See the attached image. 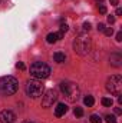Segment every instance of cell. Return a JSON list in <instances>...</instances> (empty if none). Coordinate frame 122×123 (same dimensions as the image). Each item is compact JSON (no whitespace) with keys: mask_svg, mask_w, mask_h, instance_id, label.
I'll use <instances>...</instances> for the list:
<instances>
[{"mask_svg":"<svg viewBox=\"0 0 122 123\" xmlns=\"http://www.w3.org/2000/svg\"><path fill=\"white\" fill-rule=\"evenodd\" d=\"M59 87H61V92L65 94V97L68 99V102H76L81 96V90H79L78 85L73 82L63 80L59 85Z\"/></svg>","mask_w":122,"mask_h":123,"instance_id":"cell-1","label":"cell"},{"mask_svg":"<svg viewBox=\"0 0 122 123\" xmlns=\"http://www.w3.org/2000/svg\"><path fill=\"white\" fill-rule=\"evenodd\" d=\"M19 82L13 76H3L0 79V93L4 96H12L17 92Z\"/></svg>","mask_w":122,"mask_h":123,"instance_id":"cell-2","label":"cell"},{"mask_svg":"<svg viewBox=\"0 0 122 123\" xmlns=\"http://www.w3.org/2000/svg\"><path fill=\"white\" fill-rule=\"evenodd\" d=\"M73 49H75V52H76L78 55H81V56L89 55L91 50H92L91 39L86 37V36H79V37H76L75 42H73Z\"/></svg>","mask_w":122,"mask_h":123,"instance_id":"cell-3","label":"cell"},{"mask_svg":"<svg viewBox=\"0 0 122 123\" xmlns=\"http://www.w3.org/2000/svg\"><path fill=\"white\" fill-rule=\"evenodd\" d=\"M30 74L34 79H46L50 74V67L43 62H34L30 66Z\"/></svg>","mask_w":122,"mask_h":123,"instance_id":"cell-4","label":"cell"},{"mask_svg":"<svg viewBox=\"0 0 122 123\" xmlns=\"http://www.w3.org/2000/svg\"><path fill=\"white\" fill-rule=\"evenodd\" d=\"M43 92H45V87H43V85H42L37 79L29 80V82L26 83V93H27V96L32 97V99H36V97L42 96Z\"/></svg>","mask_w":122,"mask_h":123,"instance_id":"cell-5","label":"cell"},{"mask_svg":"<svg viewBox=\"0 0 122 123\" xmlns=\"http://www.w3.org/2000/svg\"><path fill=\"white\" fill-rule=\"evenodd\" d=\"M106 89L108 92H111L115 96H121L122 94V77L119 74H114L108 79L106 82Z\"/></svg>","mask_w":122,"mask_h":123,"instance_id":"cell-6","label":"cell"},{"mask_svg":"<svg viewBox=\"0 0 122 123\" xmlns=\"http://www.w3.org/2000/svg\"><path fill=\"white\" fill-rule=\"evenodd\" d=\"M43 97H42V106L43 107H50L56 100H58V92L55 90V89H50V90H47V92L45 93V94H42Z\"/></svg>","mask_w":122,"mask_h":123,"instance_id":"cell-7","label":"cell"},{"mask_svg":"<svg viewBox=\"0 0 122 123\" xmlns=\"http://www.w3.org/2000/svg\"><path fill=\"white\" fill-rule=\"evenodd\" d=\"M16 120V115L12 110H1L0 112V122L1 123H13Z\"/></svg>","mask_w":122,"mask_h":123,"instance_id":"cell-8","label":"cell"},{"mask_svg":"<svg viewBox=\"0 0 122 123\" xmlns=\"http://www.w3.org/2000/svg\"><path fill=\"white\" fill-rule=\"evenodd\" d=\"M111 64L115 67H121L122 66V56L121 53H114L111 55Z\"/></svg>","mask_w":122,"mask_h":123,"instance_id":"cell-9","label":"cell"},{"mask_svg":"<svg viewBox=\"0 0 122 123\" xmlns=\"http://www.w3.org/2000/svg\"><path fill=\"white\" fill-rule=\"evenodd\" d=\"M66 112H68V106H66L65 103H59V105L55 107V115H56V117H62Z\"/></svg>","mask_w":122,"mask_h":123,"instance_id":"cell-10","label":"cell"},{"mask_svg":"<svg viewBox=\"0 0 122 123\" xmlns=\"http://www.w3.org/2000/svg\"><path fill=\"white\" fill-rule=\"evenodd\" d=\"M58 40H59L58 33H49V34L46 36V42H47V43H50V44H52V43H56Z\"/></svg>","mask_w":122,"mask_h":123,"instance_id":"cell-11","label":"cell"},{"mask_svg":"<svg viewBox=\"0 0 122 123\" xmlns=\"http://www.w3.org/2000/svg\"><path fill=\"white\" fill-rule=\"evenodd\" d=\"M53 59L56 63H63L65 59H66V56H65V53H62V52H56L55 55H53Z\"/></svg>","mask_w":122,"mask_h":123,"instance_id":"cell-12","label":"cell"},{"mask_svg":"<svg viewBox=\"0 0 122 123\" xmlns=\"http://www.w3.org/2000/svg\"><path fill=\"white\" fill-rule=\"evenodd\" d=\"M83 103H85L88 107L93 106V103H95V99H93V96H86V97L83 99Z\"/></svg>","mask_w":122,"mask_h":123,"instance_id":"cell-13","label":"cell"},{"mask_svg":"<svg viewBox=\"0 0 122 123\" xmlns=\"http://www.w3.org/2000/svg\"><path fill=\"white\" fill-rule=\"evenodd\" d=\"M66 31H68V25H61V27H59V33H58L59 39H62V37L65 36Z\"/></svg>","mask_w":122,"mask_h":123,"instance_id":"cell-14","label":"cell"},{"mask_svg":"<svg viewBox=\"0 0 122 123\" xmlns=\"http://www.w3.org/2000/svg\"><path fill=\"white\" fill-rule=\"evenodd\" d=\"M102 105L106 106V107H111V106L114 105V100H112L111 97H103V99H102Z\"/></svg>","mask_w":122,"mask_h":123,"instance_id":"cell-15","label":"cell"},{"mask_svg":"<svg viewBox=\"0 0 122 123\" xmlns=\"http://www.w3.org/2000/svg\"><path fill=\"white\" fill-rule=\"evenodd\" d=\"M73 113H75V116H78V117H82V116H83V109L76 106V107L73 109Z\"/></svg>","mask_w":122,"mask_h":123,"instance_id":"cell-16","label":"cell"},{"mask_svg":"<svg viewBox=\"0 0 122 123\" xmlns=\"http://www.w3.org/2000/svg\"><path fill=\"white\" fill-rule=\"evenodd\" d=\"M91 122L92 123H102V119H101L98 115H92L91 116Z\"/></svg>","mask_w":122,"mask_h":123,"instance_id":"cell-17","label":"cell"},{"mask_svg":"<svg viewBox=\"0 0 122 123\" xmlns=\"http://www.w3.org/2000/svg\"><path fill=\"white\" fill-rule=\"evenodd\" d=\"M105 119H106V123H116L115 116H112V115H106V116H105Z\"/></svg>","mask_w":122,"mask_h":123,"instance_id":"cell-18","label":"cell"},{"mask_svg":"<svg viewBox=\"0 0 122 123\" xmlns=\"http://www.w3.org/2000/svg\"><path fill=\"white\" fill-rule=\"evenodd\" d=\"M103 33H105L106 36H112V34H114V29H112V27H105Z\"/></svg>","mask_w":122,"mask_h":123,"instance_id":"cell-19","label":"cell"},{"mask_svg":"<svg viewBox=\"0 0 122 123\" xmlns=\"http://www.w3.org/2000/svg\"><path fill=\"white\" fill-rule=\"evenodd\" d=\"M98 9H99V13H102V14H106V6H103V4H99V6H98Z\"/></svg>","mask_w":122,"mask_h":123,"instance_id":"cell-20","label":"cell"},{"mask_svg":"<svg viewBox=\"0 0 122 123\" xmlns=\"http://www.w3.org/2000/svg\"><path fill=\"white\" fill-rule=\"evenodd\" d=\"M16 67H17V69H20V70H25V69H26V66H25V63H23V62H19V63L16 64Z\"/></svg>","mask_w":122,"mask_h":123,"instance_id":"cell-21","label":"cell"},{"mask_svg":"<svg viewBox=\"0 0 122 123\" xmlns=\"http://www.w3.org/2000/svg\"><path fill=\"white\" fill-rule=\"evenodd\" d=\"M83 30H85V31L91 30V23H88V22H86V23H83Z\"/></svg>","mask_w":122,"mask_h":123,"instance_id":"cell-22","label":"cell"},{"mask_svg":"<svg viewBox=\"0 0 122 123\" xmlns=\"http://www.w3.org/2000/svg\"><path fill=\"white\" fill-rule=\"evenodd\" d=\"M108 23H111V25H112V23H115V16H112V14H111V16H108Z\"/></svg>","mask_w":122,"mask_h":123,"instance_id":"cell-23","label":"cell"},{"mask_svg":"<svg viewBox=\"0 0 122 123\" xmlns=\"http://www.w3.org/2000/svg\"><path fill=\"white\" fill-rule=\"evenodd\" d=\"M105 27H106V26H105L103 23H99V25H98V30L99 31H103L105 30Z\"/></svg>","mask_w":122,"mask_h":123,"instance_id":"cell-24","label":"cell"},{"mask_svg":"<svg viewBox=\"0 0 122 123\" xmlns=\"http://www.w3.org/2000/svg\"><path fill=\"white\" fill-rule=\"evenodd\" d=\"M116 42H122V31L116 33Z\"/></svg>","mask_w":122,"mask_h":123,"instance_id":"cell-25","label":"cell"},{"mask_svg":"<svg viewBox=\"0 0 122 123\" xmlns=\"http://www.w3.org/2000/svg\"><path fill=\"white\" fill-rule=\"evenodd\" d=\"M118 3H119L118 0H111V4H112V6H118Z\"/></svg>","mask_w":122,"mask_h":123,"instance_id":"cell-26","label":"cell"},{"mask_svg":"<svg viewBox=\"0 0 122 123\" xmlns=\"http://www.w3.org/2000/svg\"><path fill=\"white\" fill-rule=\"evenodd\" d=\"M115 113H116V115H121V113H122V110L119 109V107H115Z\"/></svg>","mask_w":122,"mask_h":123,"instance_id":"cell-27","label":"cell"},{"mask_svg":"<svg viewBox=\"0 0 122 123\" xmlns=\"http://www.w3.org/2000/svg\"><path fill=\"white\" fill-rule=\"evenodd\" d=\"M23 123H33V122H30V120H25Z\"/></svg>","mask_w":122,"mask_h":123,"instance_id":"cell-28","label":"cell"}]
</instances>
